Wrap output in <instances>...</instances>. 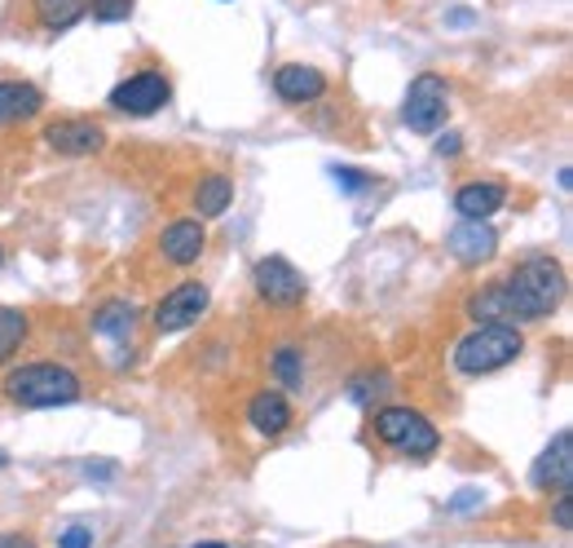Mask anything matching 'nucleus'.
Here are the masks:
<instances>
[{
    "instance_id": "obj_31",
    "label": "nucleus",
    "mask_w": 573,
    "mask_h": 548,
    "mask_svg": "<svg viewBox=\"0 0 573 548\" xmlns=\"http://www.w3.org/2000/svg\"><path fill=\"white\" fill-rule=\"evenodd\" d=\"M0 465H9V461H4V452H0Z\"/></svg>"
},
{
    "instance_id": "obj_18",
    "label": "nucleus",
    "mask_w": 573,
    "mask_h": 548,
    "mask_svg": "<svg viewBox=\"0 0 573 548\" xmlns=\"http://www.w3.org/2000/svg\"><path fill=\"white\" fill-rule=\"evenodd\" d=\"M230 199H235V182L226 173L199 177V190H195V213L199 217H221L230 208Z\"/></svg>"
},
{
    "instance_id": "obj_9",
    "label": "nucleus",
    "mask_w": 573,
    "mask_h": 548,
    "mask_svg": "<svg viewBox=\"0 0 573 548\" xmlns=\"http://www.w3.org/2000/svg\"><path fill=\"white\" fill-rule=\"evenodd\" d=\"M44 142L49 151L58 155H97L106 146V128L97 120H84V115H71V120H53L44 128Z\"/></svg>"
},
{
    "instance_id": "obj_30",
    "label": "nucleus",
    "mask_w": 573,
    "mask_h": 548,
    "mask_svg": "<svg viewBox=\"0 0 573 548\" xmlns=\"http://www.w3.org/2000/svg\"><path fill=\"white\" fill-rule=\"evenodd\" d=\"M199 548H230V545H199Z\"/></svg>"
},
{
    "instance_id": "obj_7",
    "label": "nucleus",
    "mask_w": 573,
    "mask_h": 548,
    "mask_svg": "<svg viewBox=\"0 0 573 548\" xmlns=\"http://www.w3.org/2000/svg\"><path fill=\"white\" fill-rule=\"evenodd\" d=\"M208 301H212L208 283L186 279V283H177L173 292H164V297H159V306L150 310V323H155V332H186L190 323H199V319H204Z\"/></svg>"
},
{
    "instance_id": "obj_13",
    "label": "nucleus",
    "mask_w": 573,
    "mask_h": 548,
    "mask_svg": "<svg viewBox=\"0 0 573 548\" xmlns=\"http://www.w3.org/2000/svg\"><path fill=\"white\" fill-rule=\"evenodd\" d=\"M274 89H279L283 102L304 106V102H313V97L326 93V75H322L317 66H304V62H283V66L274 71Z\"/></svg>"
},
{
    "instance_id": "obj_16",
    "label": "nucleus",
    "mask_w": 573,
    "mask_h": 548,
    "mask_svg": "<svg viewBox=\"0 0 573 548\" xmlns=\"http://www.w3.org/2000/svg\"><path fill=\"white\" fill-rule=\"evenodd\" d=\"M44 106V93L27 80H0V124H13V120H31L40 115Z\"/></svg>"
},
{
    "instance_id": "obj_6",
    "label": "nucleus",
    "mask_w": 573,
    "mask_h": 548,
    "mask_svg": "<svg viewBox=\"0 0 573 548\" xmlns=\"http://www.w3.org/2000/svg\"><path fill=\"white\" fill-rule=\"evenodd\" d=\"M168 97H173V84L155 66H146V71H137V75H128L111 89V106L119 115H155V111L168 106Z\"/></svg>"
},
{
    "instance_id": "obj_22",
    "label": "nucleus",
    "mask_w": 573,
    "mask_h": 548,
    "mask_svg": "<svg viewBox=\"0 0 573 548\" xmlns=\"http://www.w3.org/2000/svg\"><path fill=\"white\" fill-rule=\"evenodd\" d=\"M468 314H472V319H486V323L508 319V314H503V292H499V283H494V288H486L481 297H472V301H468Z\"/></svg>"
},
{
    "instance_id": "obj_26",
    "label": "nucleus",
    "mask_w": 573,
    "mask_h": 548,
    "mask_svg": "<svg viewBox=\"0 0 573 548\" xmlns=\"http://www.w3.org/2000/svg\"><path fill=\"white\" fill-rule=\"evenodd\" d=\"M335 182H340L344 190H362V186H366V173H357V168H335Z\"/></svg>"
},
{
    "instance_id": "obj_23",
    "label": "nucleus",
    "mask_w": 573,
    "mask_h": 548,
    "mask_svg": "<svg viewBox=\"0 0 573 548\" xmlns=\"http://www.w3.org/2000/svg\"><path fill=\"white\" fill-rule=\"evenodd\" d=\"M97 22H124L133 13V0H88Z\"/></svg>"
},
{
    "instance_id": "obj_14",
    "label": "nucleus",
    "mask_w": 573,
    "mask_h": 548,
    "mask_svg": "<svg viewBox=\"0 0 573 548\" xmlns=\"http://www.w3.org/2000/svg\"><path fill=\"white\" fill-rule=\"evenodd\" d=\"M291 403H286V394L279 390H261L252 403H248V425L257 430V434H265V438H283L286 430H291Z\"/></svg>"
},
{
    "instance_id": "obj_24",
    "label": "nucleus",
    "mask_w": 573,
    "mask_h": 548,
    "mask_svg": "<svg viewBox=\"0 0 573 548\" xmlns=\"http://www.w3.org/2000/svg\"><path fill=\"white\" fill-rule=\"evenodd\" d=\"M552 523H556V531H573V500H570V492H556Z\"/></svg>"
},
{
    "instance_id": "obj_21",
    "label": "nucleus",
    "mask_w": 573,
    "mask_h": 548,
    "mask_svg": "<svg viewBox=\"0 0 573 548\" xmlns=\"http://www.w3.org/2000/svg\"><path fill=\"white\" fill-rule=\"evenodd\" d=\"M274 376L283 381V390H300L304 385V354L295 345L274 350Z\"/></svg>"
},
{
    "instance_id": "obj_17",
    "label": "nucleus",
    "mask_w": 573,
    "mask_h": 548,
    "mask_svg": "<svg viewBox=\"0 0 573 548\" xmlns=\"http://www.w3.org/2000/svg\"><path fill=\"white\" fill-rule=\"evenodd\" d=\"M133 328H137V306L133 301H119L115 297V301H106V306L93 310V332L106 337V341H128Z\"/></svg>"
},
{
    "instance_id": "obj_28",
    "label": "nucleus",
    "mask_w": 573,
    "mask_h": 548,
    "mask_svg": "<svg viewBox=\"0 0 573 548\" xmlns=\"http://www.w3.org/2000/svg\"><path fill=\"white\" fill-rule=\"evenodd\" d=\"M481 505V496L477 492H459V500H455V514H468V509H477Z\"/></svg>"
},
{
    "instance_id": "obj_15",
    "label": "nucleus",
    "mask_w": 573,
    "mask_h": 548,
    "mask_svg": "<svg viewBox=\"0 0 573 548\" xmlns=\"http://www.w3.org/2000/svg\"><path fill=\"white\" fill-rule=\"evenodd\" d=\"M508 199V186L503 182H472L455 195V213L468 217V221H486L490 213H499Z\"/></svg>"
},
{
    "instance_id": "obj_20",
    "label": "nucleus",
    "mask_w": 573,
    "mask_h": 548,
    "mask_svg": "<svg viewBox=\"0 0 573 548\" xmlns=\"http://www.w3.org/2000/svg\"><path fill=\"white\" fill-rule=\"evenodd\" d=\"M27 341V314L13 306H0V363Z\"/></svg>"
},
{
    "instance_id": "obj_19",
    "label": "nucleus",
    "mask_w": 573,
    "mask_h": 548,
    "mask_svg": "<svg viewBox=\"0 0 573 548\" xmlns=\"http://www.w3.org/2000/svg\"><path fill=\"white\" fill-rule=\"evenodd\" d=\"M31 4H35V22L44 31H71L88 13V0H31Z\"/></svg>"
},
{
    "instance_id": "obj_25",
    "label": "nucleus",
    "mask_w": 573,
    "mask_h": 548,
    "mask_svg": "<svg viewBox=\"0 0 573 548\" xmlns=\"http://www.w3.org/2000/svg\"><path fill=\"white\" fill-rule=\"evenodd\" d=\"M58 548H93V531H84V527H66V531L58 536Z\"/></svg>"
},
{
    "instance_id": "obj_10",
    "label": "nucleus",
    "mask_w": 573,
    "mask_h": 548,
    "mask_svg": "<svg viewBox=\"0 0 573 548\" xmlns=\"http://www.w3.org/2000/svg\"><path fill=\"white\" fill-rule=\"evenodd\" d=\"M570 483H573V430H561L548 443V452L539 456V465H534V487H543V492H570Z\"/></svg>"
},
{
    "instance_id": "obj_12",
    "label": "nucleus",
    "mask_w": 573,
    "mask_h": 548,
    "mask_svg": "<svg viewBox=\"0 0 573 548\" xmlns=\"http://www.w3.org/2000/svg\"><path fill=\"white\" fill-rule=\"evenodd\" d=\"M446 244H450L455 261H463V266H481V261H490V257H494L499 235H494L486 221H468V217H463V221L446 235Z\"/></svg>"
},
{
    "instance_id": "obj_5",
    "label": "nucleus",
    "mask_w": 573,
    "mask_h": 548,
    "mask_svg": "<svg viewBox=\"0 0 573 548\" xmlns=\"http://www.w3.org/2000/svg\"><path fill=\"white\" fill-rule=\"evenodd\" d=\"M446 111H450V89L441 75L424 71L410 80L406 89V106H402V120L410 133H437L446 124Z\"/></svg>"
},
{
    "instance_id": "obj_2",
    "label": "nucleus",
    "mask_w": 573,
    "mask_h": 548,
    "mask_svg": "<svg viewBox=\"0 0 573 548\" xmlns=\"http://www.w3.org/2000/svg\"><path fill=\"white\" fill-rule=\"evenodd\" d=\"M80 394H84V381L62 363H22L4 376V399L31 412L80 403Z\"/></svg>"
},
{
    "instance_id": "obj_11",
    "label": "nucleus",
    "mask_w": 573,
    "mask_h": 548,
    "mask_svg": "<svg viewBox=\"0 0 573 548\" xmlns=\"http://www.w3.org/2000/svg\"><path fill=\"white\" fill-rule=\"evenodd\" d=\"M204 248H208V230L199 221H190V217L164 226V235H159V252L173 266H195L204 257Z\"/></svg>"
},
{
    "instance_id": "obj_29",
    "label": "nucleus",
    "mask_w": 573,
    "mask_h": 548,
    "mask_svg": "<svg viewBox=\"0 0 573 548\" xmlns=\"http://www.w3.org/2000/svg\"><path fill=\"white\" fill-rule=\"evenodd\" d=\"M0 548H35V540H27V536H13V531H4V536H0Z\"/></svg>"
},
{
    "instance_id": "obj_1",
    "label": "nucleus",
    "mask_w": 573,
    "mask_h": 548,
    "mask_svg": "<svg viewBox=\"0 0 573 548\" xmlns=\"http://www.w3.org/2000/svg\"><path fill=\"white\" fill-rule=\"evenodd\" d=\"M499 292H503L508 319H525V323L548 319L565 301V266L552 257H530L499 283Z\"/></svg>"
},
{
    "instance_id": "obj_8",
    "label": "nucleus",
    "mask_w": 573,
    "mask_h": 548,
    "mask_svg": "<svg viewBox=\"0 0 573 548\" xmlns=\"http://www.w3.org/2000/svg\"><path fill=\"white\" fill-rule=\"evenodd\" d=\"M252 283H257V292H261V301H270V306H300L304 301V292H309V283H304V275L286 261V257H261L257 266H252Z\"/></svg>"
},
{
    "instance_id": "obj_27",
    "label": "nucleus",
    "mask_w": 573,
    "mask_h": 548,
    "mask_svg": "<svg viewBox=\"0 0 573 548\" xmlns=\"http://www.w3.org/2000/svg\"><path fill=\"white\" fill-rule=\"evenodd\" d=\"M459 151H463V137H459V133H441L437 155H459Z\"/></svg>"
},
{
    "instance_id": "obj_3",
    "label": "nucleus",
    "mask_w": 573,
    "mask_h": 548,
    "mask_svg": "<svg viewBox=\"0 0 573 548\" xmlns=\"http://www.w3.org/2000/svg\"><path fill=\"white\" fill-rule=\"evenodd\" d=\"M525 354V337L517 323H477L459 345H455V368L463 376H490Z\"/></svg>"
},
{
    "instance_id": "obj_4",
    "label": "nucleus",
    "mask_w": 573,
    "mask_h": 548,
    "mask_svg": "<svg viewBox=\"0 0 573 548\" xmlns=\"http://www.w3.org/2000/svg\"><path fill=\"white\" fill-rule=\"evenodd\" d=\"M375 434H379V443H388L393 452H402L410 461H428L441 447L437 425L424 412H415V407H384V412H375Z\"/></svg>"
}]
</instances>
